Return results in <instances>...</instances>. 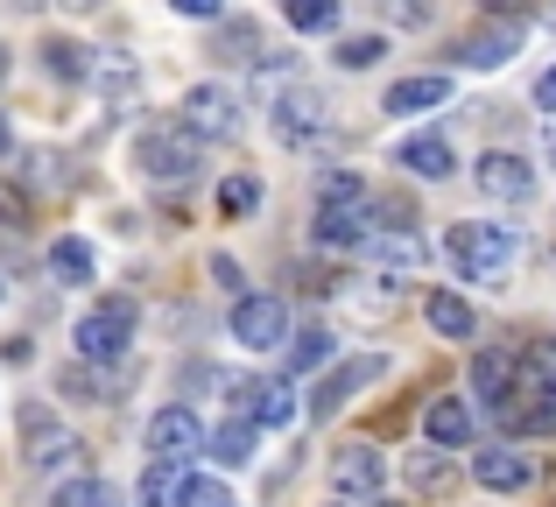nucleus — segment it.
Returning a JSON list of instances; mask_svg holds the SVG:
<instances>
[{
    "instance_id": "obj_19",
    "label": "nucleus",
    "mask_w": 556,
    "mask_h": 507,
    "mask_svg": "<svg viewBox=\"0 0 556 507\" xmlns=\"http://www.w3.org/2000/svg\"><path fill=\"white\" fill-rule=\"evenodd\" d=\"M42 268H50V282H64V289H92L99 282V254H92V240H78V233L50 240Z\"/></svg>"
},
{
    "instance_id": "obj_34",
    "label": "nucleus",
    "mask_w": 556,
    "mask_h": 507,
    "mask_svg": "<svg viewBox=\"0 0 556 507\" xmlns=\"http://www.w3.org/2000/svg\"><path fill=\"white\" fill-rule=\"evenodd\" d=\"M177 507H240V494H232L226 480H204V472H184V500Z\"/></svg>"
},
{
    "instance_id": "obj_22",
    "label": "nucleus",
    "mask_w": 556,
    "mask_h": 507,
    "mask_svg": "<svg viewBox=\"0 0 556 507\" xmlns=\"http://www.w3.org/2000/svg\"><path fill=\"white\" fill-rule=\"evenodd\" d=\"M331 353H339V339H331L325 325H311V331H289V345H282V381H296V373H317V367H331Z\"/></svg>"
},
{
    "instance_id": "obj_16",
    "label": "nucleus",
    "mask_w": 556,
    "mask_h": 507,
    "mask_svg": "<svg viewBox=\"0 0 556 507\" xmlns=\"http://www.w3.org/2000/svg\"><path fill=\"white\" fill-rule=\"evenodd\" d=\"M515 381H521V353H507V345H486V353H472V395H486L493 416L515 409Z\"/></svg>"
},
{
    "instance_id": "obj_44",
    "label": "nucleus",
    "mask_w": 556,
    "mask_h": 507,
    "mask_svg": "<svg viewBox=\"0 0 556 507\" xmlns=\"http://www.w3.org/2000/svg\"><path fill=\"white\" fill-rule=\"evenodd\" d=\"M14 149V121H8V113H0V155H8Z\"/></svg>"
},
{
    "instance_id": "obj_26",
    "label": "nucleus",
    "mask_w": 556,
    "mask_h": 507,
    "mask_svg": "<svg viewBox=\"0 0 556 507\" xmlns=\"http://www.w3.org/2000/svg\"><path fill=\"white\" fill-rule=\"evenodd\" d=\"M367 254L380 261V268H422V240L408 233V226H380V233L367 240Z\"/></svg>"
},
{
    "instance_id": "obj_46",
    "label": "nucleus",
    "mask_w": 556,
    "mask_h": 507,
    "mask_svg": "<svg viewBox=\"0 0 556 507\" xmlns=\"http://www.w3.org/2000/svg\"><path fill=\"white\" fill-rule=\"evenodd\" d=\"M0 303H8V275H0Z\"/></svg>"
},
{
    "instance_id": "obj_41",
    "label": "nucleus",
    "mask_w": 556,
    "mask_h": 507,
    "mask_svg": "<svg viewBox=\"0 0 556 507\" xmlns=\"http://www.w3.org/2000/svg\"><path fill=\"white\" fill-rule=\"evenodd\" d=\"M8 14H36V8H50V0H0Z\"/></svg>"
},
{
    "instance_id": "obj_37",
    "label": "nucleus",
    "mask_w": 556,
    "mask_h": 507,
    "mask_svg": "<svg viewBox=\"0 0 556 507\" xmlns=\"http://www.w3.org/2000/svg\"><path fill=\"white\" fill-rule=\"evenodd\" d=\"M212 282H218V289H226V296H232V303H240V296H247V268H240V261H232V254H212Z\"/></svg>"
},
{
    "instance_id": "obj_18",
    "label": "nucleus",
    "mask_w": 556,
    "mask_h": 507,
    "mask_svg": "<svg viewBox=\"0 0 556 507\" xmlns=\"http://www.w3.org/2000/svg\"><path fill=\"white\" fill-rule=\"evenodd\" d=\"M394 169H408L422 183H444V177H458V149L444 135H402L394 141Z\"/></svg>"
},
{
    "instance_id": "obj_7",
    "label": "nucleus",
    "mask_w": 556,
    "mask_h": 507,
    "mask_svg": "<svg viewBox=\"0 0 556 507\" xmlns=\"http://www.w3.org/2000/svg\"><path fill=\"white\" fill-rule=\"evenodd\" d=\"M472 183H479V198H493V205H529V198L543 191V169H535L529 155H515V149H486L472 163Z\"/></svg>"
},
{
    "instance_id": "obj_43",
    "label": "nucleus",
    "mask_w": 556,
    "mask_h": 507,
    "mask_svg": "<svg viewBox=\"0 0 556 507\" xmlns=\"http://www.w3.org/2000/svg\"><path fill=\"white\" fill-rule=\"evenodd\" d=\"M56 8H71V14H92V8H106V0H56Z\"/></svg>"
},
{
    "instance_id": "obj_30",
    "label": "nucleus",
    "mask_w": 556,
    "mask_h": 507,
    "mask_svg": "<svg viewBox=\"0 0 556 507\" xmlns=\"http://www.w3.org/2000/svg\"><path fill=\"white\" fill-rule=\"evenodd\" d=\"M254 205H261V177H247V169H232V177L218 183V212H226V219H247Z\"/></svg>"
},
{
    "instance_id": "obj_15",
    "label": "nucleus",
    "mask_w": 556,
    "mask_h": 507,
    "mask_svg": "<svg viewBox=\"0 0 556 507\" xmlns=\"http://www.w3.org/2000/svg\"><path fill=\"white\" fill-rule=\"evenodd\" d=\"M472 480L486 486V494H529L535 486V458L515 452V444H486V452H472Z\"/></svg>"
},
{
    "instance_id": "obj_12",
    "label": "nucleus",
    "mask_w": 556,
    "mask_h": 507,
    "mask_svg": "<svg viewBox=\"0 0 556 507\" xmlns=\"http://www.w3.org/2000/svg\"><path fill=\"white\" fill-rule=\"evenodd\" d=\"M380 373H388V353H353V359H339V367L317 381V395H311V416L317 423H331V416L345 409V402L359 395V388H374Z\"/></svg>"
},
{
    "instance_id": "obj_6",
    "label": "nucleus",
    "mask_w": 556,
    "mask_h": 507,
    "mask_svg": "<svg viewBox=\"0 0 556 507\" xmlns=\"http://www.w3.org/2000/svg\"><path fill=\"white\" fill-rule=\"evenodd\" d=\"M149 458H155V466H177V472L198 466V458H204V423H198V409L163 402V409L149 416Z\"/></svg>"
},
{
    "instance_id": "obj_33",
    "label": "nucleus",
    "mask_w": 556,
    "mask_h": 507,
    "mask_svg": "<svg viewBox=\"0 0 556 507\" xmlns=\"http://www.w3.org/2000/svg\"><path fill=\"white\" fill-rule=\"evenodd\" d=\"M218 56H226V64H261V56H268V50H261V28L254 22H232L226 36H218Z\"/></svg>"
},
{
    "instance_id": "obj_3",
    "label": "nucleus",
    "mask_w": 556,
    "mask_h": 507,
    "mask_svg": "<svg viewBox=\"0 0 556 507\" xmlns=\"http://www.w3.org/2000/svg\"><path fill=\"white\" fill-rule=\"evenodd\" d=\"M14 438H22V466H28V472H64L71 458H78L71 423H64V416H56L42 395H28L22 409H14Z\"/></svg>"
},
{
    "instance_id": "obj_1",
    "label": "nucleus",
    "mask_w": 556,
    "mask_h": 507,
    "mask_svg": "<svg viewBox=\"0 0 556 507\" xmlns=\"http://www.w3.org/2000/svg\"><path fill=\"white\" fill-rule=\"evenodd\" d=\"M141 331V303L135 296H99L92 310L71 325V353L85 359V367H121L127 345H135Z\"/></svg>"
},
{
    "instance_id": "obj_29",
    "label": "nucleus",
    "mask_w": 556,
    "mask_h": 507,
    "mask_svg": "<svg viewBox=\"0 0 556 507\" xmlns=\"http://www.w3.org/2000/svg\"><path fill=\"white\" fill-rule=\"evenodd\" d=\"M56 388H64L71 402H92V409H99V402H113V388H106V367H85V359H71V367H64V381H56Z\"/></svg>"
},
{
    "instance_id": "obj_40",
    "label": "nucleus",
    "mask_w": 556,
    "mask_h": 507,
    "mask_svg": "<svg viewBox=\"0 0 556 507\" xmlns=\"http://www.w3.org/2000/svg\"><path fill=\"white\" fill-rule=\"evenodd\" d=\"M535 106L556 113V71H543V78H535Z\"/></svg>"
},
{
    "instance_id": "obj_4",
    "label": "nucleus",
    "mask_w": 556,
    "mask_h": 507,
    "mask_svg": "<svg viewBox=\"0 0 556 507\" xmlns=\"http://www.w3.org/2000/svg\"><path fill=\"white\" fill-rule=\"evenodd\" d=\"M240 92H232L226 78H198V85H184V99H177V127L190 141H232L240 135Z\"/></svg>"
},
{
    "instance_id": "obj_42",
    "label": "nucleus",
    "mask_w": 556,
    "mask_h": 507,
    "mask_svg": "<svg viewBox=\"0 0 556 507\" xmlns=\"http://www.w3.org/2000/svg\"><path fill=\"white\" fill-rule=\"evenodd\" d=\"M8 78H14V50L0 42V92H8Z\"/></svg>"
},
{
    "instance_id": "obj_17",
    "label": "nucleus",
    "mask_w": 556,
    "mask_h": 507,
    "mask_svg": "<svg viewBox=\"0 0 556 507\" xmlns=\"http://www.w3.org/2000/svg\"><path fill=\"white\" fill-rule=\"evenodd\" d=\"M422 438H430V452H465V444L479 438V416L465 395H437L430 409H422Z\"/></svg>"
},
{
    "instance_id": "obj_27",
    "label": "nucleus",
    "mask_w": 556,
    "mask_h": 507,
    "mask_svg": "<svg viewBox=\"0 0 556 507\" xmlns=\"http://www.w3.org/2000/svg\"><path fill=\"white\" fill-rule=\"evenodd\" d=\"M135 500H141V507H177V500H184V472H177V466H155V458H149Z\"/></svg>"
},
{
    "instance_id": "obj_36",
    "label": "nucleus",
    "mask_w": 556,
    "mask_h": 507,
    "mask_svg": "<svg viewBox=\"0 0 556 507\" xmlns=\"http://www.w3.org/2000/svg\"><path fill=\"white\" fill-rule=\"evenodd\" d=\"M380 56H388V36H345L339 42V64L345 71H374Z\"/></svg>"
},
{
    "instance_id": "obj_14",
    "label": "nucleus",
    "mask_w": 556,
    "mask_h": 507,
    "mask_svg": "<svg viewBox=\"0 0 556 507\" xmlns=\"http://www.w3.org/2000/svg\"><path fill=\"white\" fill-rule=\"evenodd\" d=\"M521 42H529V28H521L515 14H493V22H479L472 36L458 42V64L465 71H501L507 56H521Z\"/></svg>"
},
{
    "instance_id": "obj_45",
    "label": "nucleus",
    "mask_w": 556,
    "mask_h": 507,
    "mask_svg": "<svg viewBox=\"0 0 556 507\" xmlns=\"http://www.w3.org/2000/svg\"><path fill=\"white\" fill-rule=\"evenodd\" d=\"M359 507H394V500H359Z\"/></svg>"
},
{
    "instance_id": "obj_21",
    "label": "nucleus",
    "mask_w": 556,
    "mask_h": 507,
    "mask_svg": "<svg viewBox=\"0 0 556 507\" xmlns=\"http://www.w3.org/2000/svg\"><path fill=\"white\" fill-rule=\"evenodd\" d=\"M422 317H430V331H437V339H451V345H465L479 331V310L458 296V289H430V296H422Z\"/></svg>"
},
{
    "instance_id": "obj_10",
    "label": "nucleus",
    "mask_w": 556,
    "mask_h": 507,
    "mask_svg": "<svg viewBox=\"0 0 556 507\" xmlns=\"http://www.w3.org/2000/svg\"><path fill=\"white\" fill-rule=\"evenodd\" d=\"M380 205L374 198H359V205H317V219H311V240L325 254H367V240L380 233Z\"/></svg>"
},
{
    "instance_id": "obj_5",
    "label": "nucleus",
    "mask_w": 556,
    "mask_h": 507,
    "mask_svg": "<svg viewBox=\"0 0 556 507\" xmlns=\"http://www.w3.org/2000/svg\"><path fill=\"white\" fill-rule=\"evenodd\" d=\"M135 169L149 183H177L184 191V183L198 177V141H190L177 121H163V127H149V135L135 141Z\"/></svg>"
},
{
    "instance_id": "obj_35",
    "label": "nucleus",
    "mask_w": 556,
    "mask_h": 507,
    "mask_svg": "<svg viewBox=\"0 0 556 507\" xmlns=\"http://www.w3.org/2000/svg\"><path fill=\"white\" fill-rule=\"evenodd\" d=\"M22 233H28V191L0 183V240H22Z\"/></svg>"
},
{
    "instance_id": "obj_23",
    "label": "nucleus",
    "mask_w": 556,
    "mask_h": 507,
    "mask_svg": "<svg viewBox=\"0 0 556 507\" xmlns=\"http://www.w3.org/2000/svg\"><path fill=\"white\" fill-rule=\"evenodd\" d=\"M42 71H50L56 85H85L99 64H92V50H85V42H71V36H50V42H42Z\"/></svg>"
},
{
    "instance_id": "obj_13",
    "label": "nucleus",
    "mask_w": 556,
    "mask_h": 507,
    "mask_svg": "<svg viewBox=\"0 0 556 507\" xmlns=\"http://www.w3.org/2000/svg\"><path fill=\"white\" fill-rule=\"evenodd\" d=\"M380 486H388V452H374V444L331 452V494L339 500H380Z\"/></svg>"
},
{
    "instance_id": "obj_25",
    "label": "nucleus",
    "mask_w": 556,
    "mask_h": 507,
    "mask_svg": "<svg viewBox=\"0 0 556 507\" xmlns=\"http://www.w3.org/2000/svg\"><path fill=\"white\" fill-rule=\"evenodd\" d=\"M282 22L296 36H331L345 22V0H282Z\"/></svg>"
},
{
    "instance_id": "obj_38",
    "label": "nucleus",
    "mask_w": 556,
    "mask_h": 507,
    "mask_svg": "<svg viewBox=\"0 0 556 507\" xmlns=\"http://www.w3.org/2000/svg\"><path fill=\"white\" fill-rule=\"evenodd\" d=\"M408 480H416V486H444V480H451V466H444V452H422V458H416V466H408Z\"/></svg>"
},
{
    "instance_id": "obj_9",
    "label": "nucleus",
    "mask_w": 556,
    "mask_h": 507,
    "mask_svg": "<svg viewBox=\"0 0 556 507\" xmlns=\"http://www.w3.org/2000/svg\"><path fill=\"white\" fill-rule=\"evenodd\" d=\"M226 402H232V416L254 423V430H289L303 416V402H296L289 381H226Z\"/></svg>"
},
{
    "instance_id": "obj_32",
    "label": "nucleus",
    "mask_w": 556,
    "mask_h": 507,
    "mask_svg": "<svg viewBox=\"0 0 556 507\" xmlns=\"http://www.w3.org/2000/svg\"><path fill=\"white\" fill-rule=\"evenodd\" d=\"M359 198H374V183L359 177V169H331V177L317 183V205H359Z\"/></svg>"
},
{
    "instance_id": "obj_20",
    "label": "nucleus",
    "mask_w": 556,
    "mask_h": 507,
    "mask_svg": "<svg viewBox=\"0 0 556 507\" xmlns=\"http://www.w3.org/2000/svg\"><path fill=\"white\" fill-rule=\"evenodd\" d=\"M451 99V71H422V78H394L388 85V99H380V113H430V106H444Z\"/></svg>"
},
{
    "instance_id": "obj_8",
    "label": "nucleus",
    "mask_w": 556,
    "mask_h": 507,
    "mask_svg": "<svg viewBox=\"0 0 556 507\" xmlns=\"http://www.w3.org/2000/svg\"><path fill=\"white\" fill-rule=\"evenodd\" d=\"M275 141L282 149H311L317 135H331V106H325V92H311V85H296L289 78L282 92H275Z\"/></svg>"
},
{
    "instance_id": "obj_24",
    "label": "nucleus",
    "mask_w": 556,
    "mask_h": 507,
    "mask_svg": "<svg viewBox=\"0 0 556 507\" xmlns=\"http://www.w3.org/2000/svg\"><path fill=\"white\" fill-rule=\"evenodd\" d=\"M204 458H218V466H232V472H240L247 458H254V423L226 416L218 430H204Z\"/></svg>"
},
{
    "instance_id": "obj_31",
    "label": "nucleus",
    "mask_w": 556,
    "mask_h": 507,
    "mask_svg": "<svg viewBox=\"0 0 556 507\" xmlns=\"http://www.w3.org/2000/svg\"><path fill=\"white\" fill-rule=\"evenodd\" d=\"M64 169H71V163H64L56 149H28V155H22V183H36V191H56V183H71Z\"/></svg>"
},
{
    "instance_id": "obj_39",
    "label": "nucleus",
    "mask_w": 556,
    "mask_h": 507,
    "mask_svg": "<svg viewBox=\"0 0 556 507\" xmlns=\"http://www.w3.org/2000/svg\"><path fill=\"white\" fill-rule=\"evenodd\" d=\"M169 14H184V22H218L226 0H169Z\"/></svg>"
},
{
    "instance_id": "obj_11",
    "label": "nucleus",
    "mask_w": 556,
    "mask_h": 507,
    "mask_svg": "<svg viewBox=\"0 0 556 507\" xmlns=\"http://www.w3.org/2000/svg\"><path fill=\"white\" fill-rule=\"evenodd\" d=\"M232 345H247V353H282L289 345V303L247 289V296L232 303Z\"/></svg>"
},
{
    "instance_id": "obj_28",
    "label": "nucleus",
    "mask_w": 556,
    "mask_h": 507,
    "mask_svg": "<svg viewBox=\"0 0 556 507\" xmlns=\"http://www.w3.org/2000/svg\"><path fill=\"white\" fill-rule=\"evenodd\" d=\"M50 507H121V486H106V480H92V472H85V480H64V486H56Z\"/></svg>"
},
{
    "instance_id": "obj_2",
    "label": "nucleus",
    "mask_w": 556,
    "mask_h": 507,
    "mask_svg": "<svg viewBox=\"0 0 556 507\" xmlns=\"http://www.w3.org/2000/svg\"><path fill=\"white\" fill-rule=\"evenodd\" d=\"M515 254H521V240H515V226H486V219H458L444 233V261L465 275V282H501L507 268H515Z\"/></svg>"
}]
</instances>
